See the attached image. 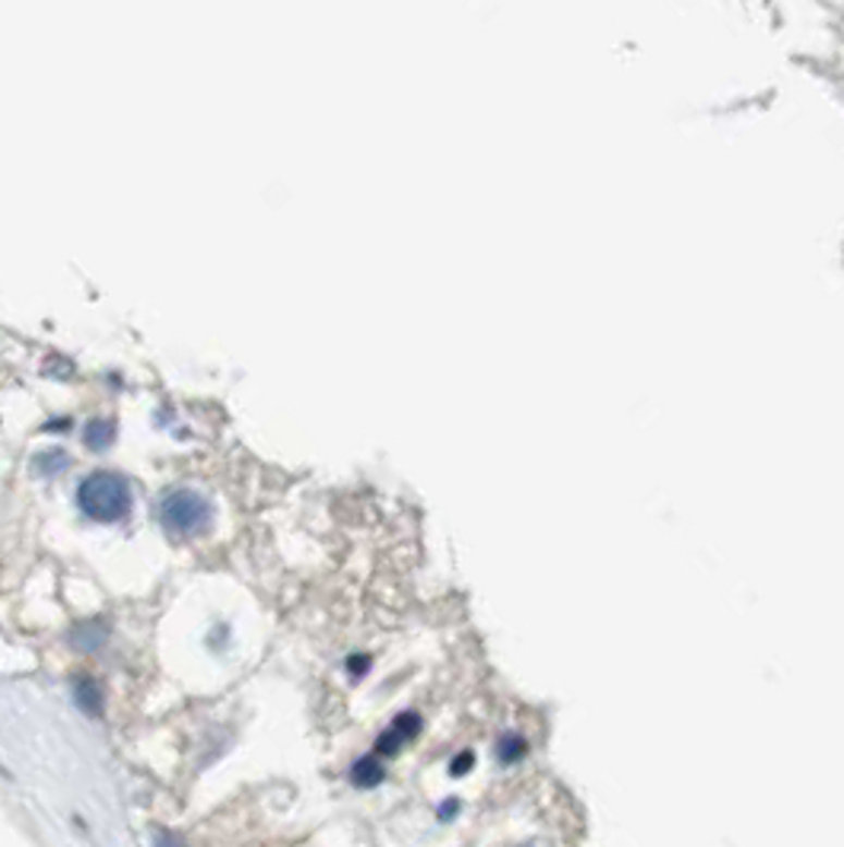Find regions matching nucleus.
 <instances>
[{
	"instance_id": "nucleus-5",
	"label": "nucleus",
	"mask_w": 844,
	"mask_h": 847,
	"mask_svg": "<svg viewBox=\"0 0 844 847\" xmlns=\"http://www.w3.org/2000/svg\"><path fill=\"white\" fill-rule=\"evenodd\" d=\"M74 695H77V704L84 708L86 714H99V708H102V698H99V688H96V682H93V678H77V685H74Z\"/></svg>"
},
{
	"instance_id": "nucleus-1",
	"label": "nucleus",
	"mask_w": 844,
	"mask_h": 847,
	"mask_svg": "<svg viewBox=\"0 0 844 847\" xmlns=\"http://www.w3.org/2000/svg\"><path fill=\"white\" fill-rule=\"evenodd\" d=\"M77 501H81V510L89 519H96V523H119V519H125L127 510H131V491H127V481L122 475L96 471V475L84 478V484L77 491Z\"/></svg>"
},
{
	"instance_id": "nucleus-6",
	"label": "nucleus",
	"mask_w": 844,
	"mask_h": 847,
	"mask_svg": "<svg viewBox=\"0 0 844 847\" xmlns=\"http://www.w3.org/2000/svg\"><path fill=\"white\" fill-rule=\"evenodd\" d=\"M33 466H36V471H39V475H58V471H64V468L71 466V459H68V453H61V450H51V453L39 456Z\"/></svg>"
},
{
	"instance_id": "nucleus-7",
	"label": "nucleus",
	"mask_w": 844,
	"mask_h": 847,
	"mask_svg": "<svg viewBox=\"0 0 844 847\" xmlns=\"http://www.w3.org/2000/svg\"><path fill=\"white\" fill-rule=\"evenodd\" d=\"M347 666H351V673H360V670L367 666V660H351Z\"/></svg>"
},
{
	"instance_id": "nucleus-3",
	"label": "nucleus",
	"mask_w": 844,
	"mask_h": 847,
	"mask_svg": "<svg viewBox=\"0 0 844 847\" xmlns=\"http://www.w3.org/2000/svg\"><path fill=\"white\" fill-rule=\"evenodd\" d=\"M84 440L89 450H106L115 440V424L112 421H89L84 430Z\"/></svg>"
},
{
	"instance_id": "nucleus-2",
	"label": "nucleus",
	"mask_w": 844,
	"mask_h": 847,
	"mask_svg": "<svg viewBox=\"0 0 844 847\" xmlns=\"http://www.w3.org/2000/svg\"><path fill=\"white\" fill-rule=\"evenodd\" d=\"M160 519H163V526H167L169 532H175V536H195V532H201L211 523V504L198 491L179 488V491H169L167 498H163Z\"/></svg>"
},
{
	"instance_id": "nucleus-4",
	"label": "nucleus",
	"mask_w": 844,
	"mask_h": 847,
	"mask_svg": "<svg viewBox=\"0 0 844 847\" xmlns=\"http://www.w3.org/2000/svg\"><path fill=\"white\" fill-rule=\"evenodd\" d=\"M351 781L360 784V787H377L382 781V764L377 762L374 756L360 759V762L351 768Z\"/></svg>"
}]
</instances>
